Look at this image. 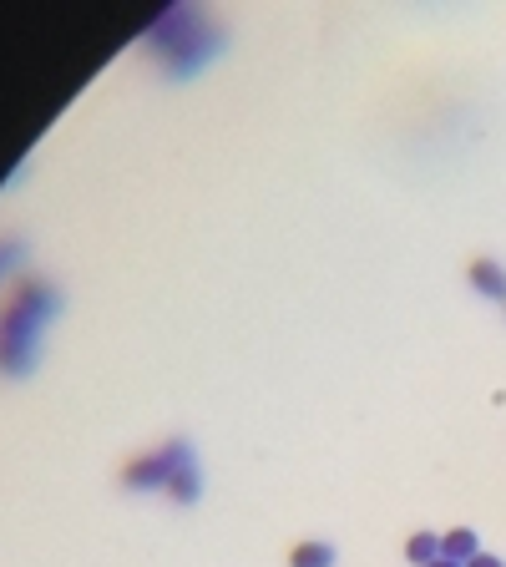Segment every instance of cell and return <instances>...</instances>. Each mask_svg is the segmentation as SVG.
<instances>
[{"label": "cell", "mask_w": 506, "mask_h": 567, "mask_svg": "<svg viewBox=\"0 0 506 567\" xmlns=\"http://www.w3.org/2000/svg\"><path fill=\"white\" fill-rule=\"evenodd\" d=\"M481 547H476V532H466V527H456V532H446L441 537V557H451V562H471Z\"/></svg>", "instance_id": "1"}, {"label": "cell", "mask_w": 506, "mask_h": 567, "mask_svg": "<svg viewBox=\"0 0 506 567\" xmlns=\"http://www.w3.org/2000/svg\"><path fill=\"white\" fill-rule=\"evenodd\" d=\"M289 562L294 567H334V547L329 542H304V547H294Z\"/></svg>", "instance_id": "2"}, {"label": "cell", "mask_w": 506, "mask_h": 567, "mask_svg": "<svg viewBox=\"0 0 506 567\" xmlns=\"http://www.w3.org/2000/svg\"><path fill=\"white\" fill-rule=\"evenodd\" d=\"M405 557H410V562H420V567H431V562L441 557V542H436V537H426V532H415V537L405 542Z\"/></svg>", "instance_id": "3"}, {"label": "cell", "mask_w": 506, "mask_h": 567, "mask_svg": "<svg viewBox=\"0 0 506 567\" xmlns=\"http://www.w3.org/2000/svg\"><path fill=\"white\" fill-rule=\"evenodd\" d=\"M471 279L481 284V294H496V299L506 294V274H501V269H491V264H476V269H471Z\"/></svg>", "instance_id": "4"}, {"label": "cell", "mask_w": 506, "mask_h": 567, "mask_svg": "<svg viewBox=\"0 0 506 567\" xmlns=\"http://www.w3.org/2000/svg\"><path fill=\"white\" fill-rule=\"evenodd\" d=\"M466 567H506V562H501V557H491V552H476Z\"/></svg>", "instance_id": "5"}, {"label": "cell", "mask_w": 506, "mask_h": 567, "mask_svg": "<svg viewBox=\"0 0 506 567\" xmlns=\"http://www.w3.org/2000/svg\"><path fill=\"white\" fill-rule=\"evenodd\" d=\"M431 567H466V562H451V557H436Z\"/></svg>", "instance_id": "6"}]
</instances>
